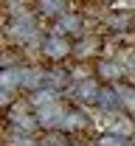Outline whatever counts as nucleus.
Segmentation results:
<instances>
[{
	"instance_id": "nucleus-9",
	"label": "nucleus",
	"mask_w": 135,
	"mask_h": 146,
	"mask_svg": "<svg viewBox=\"0 0 135 146\" xmlns=\"http://www.w3.org/2000/svg\"><path fill=\"white\" fill-rule=\"evenodd\" d=\"M104 25L110 31H135V11H121L118 9L104 20Z\"/></svg>"
},
{
	"instance_id": "nucleus-16",
	"label": "nucleus",
	"mask_w": 135,
	"mask_h": 146,
	"mask_svg": "<svg viewBox=\"0 0 135 146\" xmlns=\"http://www.w3.org/2000/svg\"><path fill=\"white\" fill-rule=\"evenodd\" d=\"M127 79H130V82L135 84V62H132V68H130V76H127Z\"/></svg>"
},
{
	"instance_id": "nucleus-14",
	"label": "nucleus",
	"mask_w": 135,
	"mask_h": 146,
	"mask_svg": "<svg viewBox=\"0 0 135 146\" xmlns=\"http://www.w3.org/2000/svg\"><path fill=\"white\" fill-rule=\"evenodd\" d=\"M96 146H130V138H124V135H118V132H107V135L98 138Z\"/></svg>"
},
{
	"instance_id": "nucleus-8",
	"label": "nucleus",
	"mask_w": 135,
	"mask_h": 146,
	"mask_svg": "<svg viewBox=\"0 0 135 146\" xmlns=\"http://www.w3.org/2000/svg\"><path fill=\"white\" fill-rule=\"evenodd\" d=\"M118 93V104H121V112L124 115H135V84L130 79H124V82H118L113 84Z\"/></svg>"
},
{
	"instance_id": "nucleus-7",
	"label": "nucleus",
	"mask_w": 135,
	"mask_h": 146,
	"mask_svg": "<svg viewBox=\"0 0 135 146\" xmlns=\"http://www.w3.org/2000/svg\"><path fill=\"white\" fill-rule=\"evenodd\" d=\"M82 28H84V17L76 14V11H68L57 20V34L65 36H82Z\"/></svg>"
},
{
	"instance_id": "nucleus-12",
	"label": "nucleus",
	"mask_w": 135,
	"mask_h": 146,
	"mask_svg": "<svg viewBox=\"0 0 135 146\" xmlns=\"http://www.w3.org/2000/svg\"><path fill=\"white\" fill-rule=\"evenodd\" d=\"M39 146H70V132L65 129H45L39 138Z\"/></svg>"
},
{
	"instance_id": "nucleus-5",
	"label": "nucleus",
	"mask_w": 135,
	"mask_h": 146,
	"mask_svg": "<svg viewBox=\"0 0 135 146\" xmlns=\"http://www.w3.org/2000/svg\"><path fill=\"white\" fill-rule=\"evenodd\" d=\"M96 73H98V82H101V84H118V82L127 79V76H124V68L116 65V62H110V59H98L96 62Z\"/></svg>"
},
{
	"instance_id": "nucleus-6",
	"label": "nucleus",
	"mask_w": 135,
	"mask_h": 146,
	"mask_svg": "<svg viewBox=\"0 0 135 146\" xmlns=\"http://www.w3.org/2000/svg\"><path fill=\"white\" fill-rule=\"evenodd\" d=\"M25 70L23 65H11V68H0V87L6 90H17V87H25Z\"/></svg>"
},
{
	"instance_id": "nucleus-4",
	"label": "nucleus",
	"mask_w": 135,
	"mask_h": 146,
	"mask_svg": "<svg viewBox=\"0 0 135 146\" xmlns=\"http://www.w3.org/2000/svg\"><path fill=\"white\" fill-rule=\"evenodd\" d=\"M101 90H104V84H101L98 79H79L76 84H73L76 101H79V104H90V107H98Z\"/></svg>"
},
{
	"instance_id": "nucleus-13",
	"label": "nucleus",
	"mask_w": 135,
	"mask_h": 146,
	"mask_svg": "<svg viewBox=\"0 0 135 146\" xmlns=\"http://www.w3.org/2000/svg\"><path fill=\"white\" fill-rule=\"evenodd\" d=\"M70 82V73L62 70V68H54V70H45V87H51V90H62L65 84Z\"/></svg>"
},
{
	"instance_id": "nucleus-2",
	"label": "nucleus",
	"mask_w": 135,
	"mask_h": 146,
	"mask_svg": "<svg viewBox=\"0 0 135 146\" xmlns=\"http://www.w3.org/2000/svg\"><path fill=\"white\" fill-rule=\"evenodd\" d=\"M9 34L14 42L20 45H25V42H31L34 36H37V20L31 11H23V14H14L11 23H9Z\"/></svg>"
},
{
	"instance_id": "nucleus-11",
	"label": "nucleus",
	"mask_w": 135,
	"mask_h": 146,
	"mask_svg": "<svg viewBox=\"0 0 135 146\" xmlns=\"http://www.w3.org/2000/svg\"><path fill=\"white\" fill-rule=\"evenodd\" d=\"M37 14L48 20H59L68 14V0H37Z\"/></svg>"
},
{
	"instance_id": "nucleus-15",
	"label": "nucleus",
	"mask_w": 135,
	"mask_h": 146,
	"mask_svg": "<svg viewBox=\"0 0 135 146\" xmlns=\"http://www.w3.org/2000/svg\"><path fill=\"white\" fill-rule=\"evenodd\" d=\"M14 90H6V87H0V110H11L14 107Z\"/></svg>"
},
{
	"instance_id": "nucleus-3",
	"label": "nucleus",
	"mask_w": 135,
	"mask_h": 146,
	"mask_svg": "<svg viewBox=\"0 0 135 146\" xmlns=\"http://www.w3.org/2000/svg\"><path fill=\"white\" fill-rule=\"evenodd\" d=\"M37 112V121L42 129H59L62 127V121H65V115H68V107L62 104V101H51V104H42V107L34 110Z\"/></svg>"
},
{
	"instance_id": "nucleus-1",
	"label": "nucleus",
	"mask_w": 135,
	"mask_h": 146,
	"mask_svg": "<svg viewBox=\"0 0 135 146\" xmlns=\"http://www.w3.org/2000/svg\"><path fill=\"white\" fill-rule=\"evenodd\" d=\"M39 54L45 56V59H51V62H62V59L73 56V39L54 31V34H48L39 42Z\"/></svg>"
},
{
	"instance_id": "nucleus-10",
	"label": "nucleus",
	"mask_w": 135,
	"mask_h": 146,
	"mask_svg": "<svg viewBox=\"0 0 135 146\" xmlns=\"http://www.w3.org/2000/svg\"><path fill=\"white\" fill-rule=\"evenodd\" d=\"M101 51V36H82L73 42V56L76 59H90Z\"/></svg>"
},
{
	"instance_id": "nucleus-17",
	"label": "nucleus",
	"mask_w": 135,
	"mask_h": 146,
	"mask_svg": "<svg viewBox=\"0 0 135 146\" xmlns=\"http://www.w3.org/2000/svg\"><path fill=\"white\" fill-rule=\"evenodd\" d=\"M0 132H3V127H0Z\"/></svg>"
}]
</instances>
